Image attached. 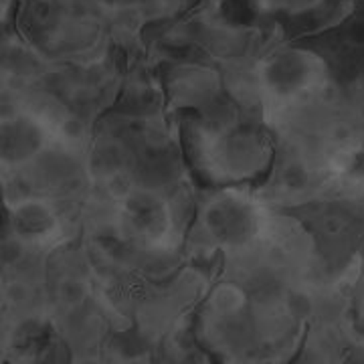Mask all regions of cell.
Instances as JSON below:
<instances>
[{
    "label": "cell",
    "instance_id": "cell-1",
    "mask_svg": "<svg viewBox=\"0 0 364 364\" xmlns=\"http://www.w3.org/2000/svg\"><path fill=\"white\" fill-rule=\"evenodd\" d=\"M205 227L217 241L241 245L255 231L253 208L239 196H221L205 210Z\"/></svg>",
    "mask_w": 364,
    "mask_h": 364
},
{
    "label": "cell",
    "instance_id": "cell-2",
    "mask_svg": "<svg viewBox=\"0 0 364 364\" xmlns=\"http://www.w3.org/2000/svg\"><path fill=\"white\" fill-rule=\"evenodd\" d=\"M308 45H318L326 53L336 55L342 67L348 71L364 61V2L350 14L342 16L338 25L322 33L318 39H310Z\"/></svg>",
    "mask_w": 364,
    "mask_h": 364
},
{
    "label": "cell",
    "instance_id": "cell-3",
    "mask_svg": "<svg viewBox=\"0 0 364 364\" xmlns=\"http://www.w3.org/2000/svg\"><path fill=\"white\" fill-rule=\"evenodd\" d=\"M314 77V59L308 51H284L263 65V81L275 95H294Z\"/></svg>",
    "mask_w": 364,
    "mask_h": 364
},
{
    "label": "cell",
    "instance_id": "cell-4",
    "mask_svg": "<svg viewBox=\"0 0 364 364\" xmlns=\"http://www.w3.org/2000/svg\"><path fill=\"white\" fill-rule=\"evenodd\" d=\"M124 217L132 229L144 237H158L166 231L168 225V208L160 196L136 191L122 198Z\"/></svg>",
    "mask_w": 364,
    "mask_h": 364
},
{
    "label": "cell",
    "instance_id": "cell-5",
    "mask_svg": "<svg viewBox=\"0 0 364 364\" xmlns=\"http://www.w3.org/2000/svg\"><path fill=\"white\" fill-rule=\"evenodd\" d=\"M14 231L25 241H39L57 227L51 208L39 200H25L14 208Z\"/></svg>",
    "mask_w": 364,
    "mask_h": 364
},
{
    "label": "cell",
    "instance_id": "cell-6",
    "mask_svg": "<svg viewBox=\"0 0 364 364\" xmlns=\"http://www.w3.org/2000/svg\"><path fill=\"white\" fill-rule=\"evenodd\" d=\"M43 144V136L37 126L28 122H13L6 130L2 132V152L11 160H23L31 156Z\"/></svg>",
    "mask_w": 364,
    "mask_h": 364
},
{
    "label": "cell",
    "instance_id": "cell-7",
    "mask_svg": "<svg viewBox=\"0 0 364 364\" xmlns=\"http://www.w3.org/2000/svg\"><path fill=\"white\" fill-rule=\"evenodd\" d=\"M334 14H340V0H322L318 6H312L308 11L294 14L289 18L291 21V31L296 35L316 33V28L328 25Z\"/></svg>",
    "mask_w": 364,
    "mask_h": 364
},
{
    "label": "cell",
    "instance_id": "cell-8",
    "mask_svg": "<svg viewBox=\"0 0 364 364\" xmlns=\"http://www.w3.org/2000/svg\"><path fill=\"white\" fill-rule=\"evenodd\" d=\"M210 304H213V308L221 314V316H231V314H237L243 308L245 296L233 284H223V286L215 289V294L210 298Z\"/></svg>",
    "mask_w": 364,
    "mask_h": 364
},
{
    "label": "cell",
    "instance_id": "cell-9",
    "mask_svg": "<svg viewBox=\"0 0 364 364\" xmlns=\"http://www.w3.org/2000/svg\"><path fill=\"white\" fill-rule=\"evenodd\" d=\"M282 186L289 193H301L310 184V170L299 160H289L279 174Z\"/></svg>",
    "mask_w": 364,
    "mask_h": 364
},
{
    "label": "cell",
    "instance_id": "cell-10",
    "mask_svg": "<svg viewBox=\"0 0 364 364\" xmlns=\"http://www.w3.org/2000/svg\"><path fill=\"white\" fill-rule=\"evenodd\" d=\"M57 291H59L61 301L67 304V306H79L85 299V296H87V287L77 277H67V279H63L59 284Z\"/></svg>",
    "mask_w": 364,
    "mask_h": 364
},
{
    "label": "cell",
    "instance_id": "cell-11",
    "mask_svg": "<svg viewBox=\"0 0 364 364\" xmlns=\"http://www.w3.org/2000/svg\"><path fill=\"white\" fill-rule=\"evenodd\" d=\"M287 308H289V312L301 318V316L310 314V310H312V299L308 298L306 294H291L289 299H287Z\"/></svg>",
    "mask_w": 364,
    "mask_h": 364
},
{
    "label": "cell",
    "instance_id": "cell-12",
    "mask_svg": "<svg viewBox=\"0 0 364 364\" xmlns=\"http://www.w3.org/2000/svg\"><path fill=\"white\" fill-rule=\"evenodd\" d=\"M23 243L21 241H14V239H9V241H4L2 243V259L4 263H14V261H18L23 257Z\"/></svg>",
    "mask_w": 364,
    "mask_h": 364
},
{
    "label": "cell",
    "instance_id": "cell-13",
    "mask_svg": "<svg viewBox=\"0 0 364 364\" xmlns=\"http://www.w3.org/2000/svg\"><path fill=\"white\" fill-rule=\"evenodd\" d=\"M61 132L65 134L67 138H71V140H77L79 136H83V124L79 122L77 117H69V119H65V122H63Z\"/></svg>",
    "mask_w": 364,
    "mask_h": 364
},
{
    "label": "cell",
    "instance_id": "cell-14",
    "mask_svg": "<svg viewBox=\"0 0 364 364\" xmlns=\"http://www.w3.org/2000/svg\"><path fill=\"white\" fill-rule=\"evenodd\" d=\"M6 298L13 304H21V301H25L28 298V287L25 284H11L6 287Z\"/></svg>",
    "mask_w": 364,
    "mask_h": 364
},
{
    "label": "cell",
    "instance_id": "cell-15",
    "mask_svg": "<svg viewBox=\"0 0 364 364\" xmlns=\"http://www.w3.org/2000/svg\"><path fill=\"white\" fill-rule=\"evenodd\" d=\"M363 296H364V282H363Z\"/></svg>",
    "mask_w": 364,
    "mask_h": 364
},
{
    "label": "cell",
    "instance_id": "cell-16",
    "mask_svg": "<svg viewBox=\"0 0 364 364\" xmlns=\"http://www.w3.org/2000/svg\"><path fill=\"white\" fill-rule=\"evenodd\" d=\"M363 117H364V105H363Z\"/></svg>",
    "mask_w": 364,
    "mask_h": 364
}]
</instances>
